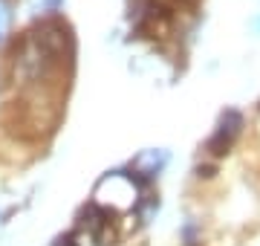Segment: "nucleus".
<instances>
[{
	"instance_id": "3",
	"label": "nucleus",
	"mask_w": 260,
	"mask_h": 246,
	"mask_svg": "<svg viewBox=\"0 0 260 246\" xmlns=\"http://www.w3.org/2000/svg\"><path fill=\"white\" fill-rule=\"evenodd\" d=\"M12 20H15V12H12V3H9V0H0V44H3V41L9 38Z\"/></svg>"
},
{
	"instance_id": "1",
	"label": "nucleus",
	"mask_w": 260,
	"mask_h": 246,
	"mask_svg": "<svg viewBox=\"0 0 260 246\" xmlns=\"http://www.w3.org/2000/svg\"><path fill=\"white\" fill-rule=\"evenodd\" d=\"M139 200V180L127 171H110L95 186V203L107 211H127Z\"/></svg>"
},
{
	"instance_id": "2",
	"label": "nucleus",
	"mask_w": 260,
	"mask_h": 246,
	"mask_svg": "<svg viewBox=\"0 0 260 246\" xmlns=\"http://www.w3.org/2000/svg\"><path fill=\"white\" fill-rule=\"evenodd\" d=\"M240 128H243V116L237 110H225L217 122V131L214 136L208 139V151L211 153H225L229 148L234 145V139L240 136Z\"/></svg>"
},
{
	"instance_id": "4",
	"label": "nucleus",
	"mask_w": 260,
	"mask_h": 246,
	"mask_svg": "<svg viewBox=\"0 0 260 246\" xmlns=\"http://www.w3.org/2000/svg\"><path fill=\"white\" fill-rule=\"evenodd\" d=\"M61 3H64V0H38V6H41V9H47V12L58 9V6H61Z\"/></svg>"
}]
</instances>
